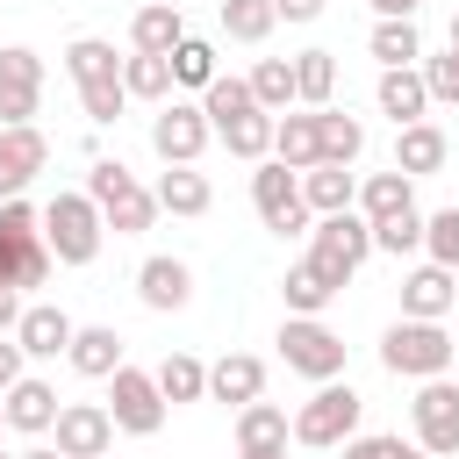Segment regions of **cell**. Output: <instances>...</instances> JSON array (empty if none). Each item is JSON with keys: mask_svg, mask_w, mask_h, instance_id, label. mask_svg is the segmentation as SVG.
<instances>
[{"mask_svg": "<svg viewBox=\"0 0 459 459\" xmlns=\"http://www.w3.org/2000/svg\"><path fill=\"white\" fill-rule=\"evenodd\" d=\"M423 244V215L416 208H402V215H380L373 222V251H387V258H409Z\"/></svg>", "mask_w": 459, "mask_h": 459, "instance_id": "obj_40", "label": "cell"}, {"mask_svg": "<svg viewBox=\"0 0 459 459\" xmlns=\"http://www.w3.org/2000/svg\"><path fill=\"white\" fill-rule=\"evenodd\" d=\"M237 452H287V409L244 402L237 409Z\"/></svg>", "mask_w": 459, "mask_h": 459, "instance_id": "obj_28", "label": "cell"}, {"mask_svg": "<svg viewBox=\"0 0 459 459\" xmlns=\"http://www.w3.org/2000/svg\"><path fill=\"white\" fill-rule=\"evenodd\" d=\"M151 201H158V208H172V215H208L215 186H208V172H194V165H165V172H158V186H151Z\"/></svg>", "mask_w": 459, "mask_h": 459, "instance_id": "obj_22", "label": "cell"}, {"mask_svg": "<svg viewBox=\"0 0 459 459\" xmlns=\"http://www.w3.org/2000/svg\"><path fill=\"white\" fill-rule=\"evenodd\" d=\"M316 165H351L366 151V122L359 115H337V108H316Z\"/></svg>", "mask_w": 459, "mask_h": 459, "instance_id": "obj_24", "label": "cell"}, {"mask_svg": "<svg viewBox=\"0 0 459 459\" xmlns=\"http://www.w3.org/2000/svg\"><path fill=\"white\" fill-rule=\"evenodd\" d=\"M86 194H93V208H100V222H108L115 237H136V230H151V215H158L151 186H136V172H129L122 158H93Z\"/></svg>", "mask_w": 459, "mask_h": 459, "instance_id": "obj_4", "label": "cell"}, {"mask_svg": "<svg viewBox=\"0 0 459 459\" xmlns=\"http://www.w3.org/2000/svg\"><path fill=\"white\" fill-rule=\"evenodd\" d=\"M452 50H459V14H452Z\"/></svg>", "mask_w": 459, "mask_h": 459, "instance_id": "obj_51", "label": "cell"}, {"mask_svg": "<svg viewBox=\"0 0 459 459\" xmlns=\"http://www.w3.org/2000/svg\"><path fill=\"white\" fill-rule=\"evenodd\" d=\"M359 409H366V402H359V394H351L344 380H316V394H308V402L294 409V423H287V430H294L301 445L330 452V445H344V437L359 430Z\"/></svg>", "mask_w": 459, "mask_h": 459, "instance_id": "obj_6", "label": "cell"}, {"mask_svg": "<svg viewBox=\"0 0 459 459\" xmlns=\"http://www.w3.org/2000/svg\"><path fill=\"white\" fill-rule=\"evenodd\" d=\"M452 359H459V344H452L437 323H423V316H402V323L380 337V366H387L394 380H437V373H452Z\"/></svg>", "mask_w": 459, "mask_h": 459, "instance_id": "obj_3", "label": "cell"}, {"mask_svg": "<svg viewBox=\"0 0 459 459\" xmlns=\"http://www.w3.org/2000/svg\"><path fill=\"white\" fill-rule=\"evenodd\" d=\"M273 158L287 165V172H308L323 151H316V115H280L273 122Z\"/></svg>", "mask_w": 459, "mask_h": 459, "instance_id": "obj_31", "label": "cell"}, {"mask_svg": "<svg viewBox=\"0 0 459 459\" xmlns=\"http://www.w3.org/2000/svg\"><path fill=\"white\" fill-rule=\"evenodd\" d=\"M337 287H344V280H330V273H323L316 258H301V265H287V280H280V294H287V308H294V316H323Z\"/></svg>", "mask_w": 459, "mask_h": 459, "instance_id": "obj_27", "label": "cell"}, {"mask_svg": "<svg viewBox=\"0 0 459 459\" xmlns=\"http://www.w3.org/2000/svg\"><path fill=\"white\" fill-rule=\"evenodd\" d=\"M122 93H129V100H165V93H172V65L151 57V50H129V57H122Z\"/></svg>", "mask_w": 459, "mask_h": 459, "instance_id": "obj_34", "label": "cell"}, {"mask_svg": "<svg viewBox=\"0 0 459 459\" xmlns=\"http://www.w3.org/2000/svg\"><path fill=\"white\" fill-rule=\"evenodd\" d=\"M65 72L79 79V100H86V122H122V57H115V43H100V36H79L72 50H65Z\"/></svg>", "mask_w": 459, "mask_h": 459, "instance_id": "obj_2", "label": "cell"}, {"mask_svg": "<svg viewBox=\"0 0 459 459\" xmlns=\"http://www.w3.org/2000/svg\"><path fill=\"white\" fill-rule=\"evenodd\" d=\"M409 416H416V445L430 452V459H452L459 452V380H423L416 387V402H409Z\"/></svg>", "mask_w": 459, "mask_h": 459, "instance_id": "obj_10", "label": "cell"}, {"mask_svg": "<svg viewBox=\"0 0 459 459\" xmlns=\"http://www.w3.org/2000/svg\"><path fill=\"white\" fill-rule=\"evenodd\" d=\"M108 416H115V430L151 437V430L165 423V394H158V380H151L143 366H115V373H108Z\"/></svg>", "mask_w": 459, "mask_h": 459, "instance_id": "obj_9", "label": "cell"}, {"mask_svg": "<svg viewBox=\"0 0 459 459\" xmlns=\"http://www.w3.org/2000/svg\"><path fill=\"white\" fill-rule=\"evenodd\" d=\"M273 14H280V22H316L323 0H273Z\"/></svg>", "mask_w": 459, "mask_h": 459, "instance_id": "obj_45", "label": "cell"}, {"mask_svg": "<svg viewBox=\"0 0 459 459\" xmlns=\"http://www.w3.org/2000/svg\"><path fill=\"white\" fill-rule=\"evenodd\" d=\"M14 459H65L57 445H29V452H14Z\"/></svg>", "mask_w": 459, "mask_h": 459, "instance_id": "obj_49", "label": "cell"}, {"mask_svg": "<svg viewBox=\"0 0 459 459\" xmlns=\"http://www.w3.org/2000/svg\"><path fill=\"white\" fill-rule=\"evenodd\" d=\"M330 93H337V57H330V50H301V57H294V100L330 108Z\"/></svg>", "mask_w": 459, "mask_h": 459, "instance_id": "obj_35", "label": "cell"}, {"mask_svg": "<svg viewBox=\"0 0 459 459\" xmlns=\"http://www.w3.org/2000/svg\"><path fill=\"white\" fill-rule=\"evenodd\" d=\"M280 359H287L301 380H337V373H344V337H337L330 323H316V316H287Z\"/></svg>", "mask_w": 459, "mask_h": 459, "instance_id": "obj_8", "label": "cell"}, {"mask_svg": "<svg viewBox=\"0 0 459 459\" xmlns=\"http://www.w3.org/2000/svg\"><path fill=\"white\" fill-rule=\"evenodd\" d=\"M437 165H445V129H437V122H402V129H394V172L423 179V172H437Z\"/></svg>", "mask_w": 459, "mask_h": 459, "instance_id": "obj_21", "label": "cell"}, {"mask_svg": "<svg viewBox=\"0 0 459 459\" xmlns=\"http://www.w3.org/2000/svg\"><path fill=\"white\" fill-rule=\"evenodd\" d=\"M165 65H172V86H208V79H215V43L179 36V43L165 50Z\"/></svg>", "mask_w": 459, "mask_h": 459, "instance_id": "obj_38", "label": "cell"}, {"mask_svg": "<svg viewBox=\"0 0 459 459\" xmlns=\"http://www.w3.org/2000/svg\"><path fill=\"white\" fill-rule=\"evenodd\" d=\"M452 366H459V359H452Z\"/></svg>", "mask_w": 459, "mask_h": 459, "instance_id": "obj_55", "label": "cell"}, {"mask_svg": "<svg viewBox=\"0 0 459 459\" xmlns=\"http://www.w3.org/2000/svg\"><path fill=\"white\" fill-rule=\"evenodd\" d=\"M208 115L194 108V100H165L158 115H151V151L165 158V165H194L201 151H208Z\"/></svg>", "mask_w": 459, "mask_h": 459, "instance_id": "obj_11", "label": "cell"}, {"mask_svg": "<svg viewBox=\"0 0 459 459\" xmlns=\"http://www.w3.org/2000/svg\"><path fill=\"white\" fill-rule=\"evenodd\" d=\"M244 86H251V100H258L265 115H280V108H294V57H258Z\"/></svg>", "mask_w": 459, "mask_h": 459, "instance_id": "obj_32", "label": "cell"}, {"mask_svg": "<svg viewBox=\"0 0 459 459\" xmlns=\"http://www.w3.org/2000/svg\"><path fill=\"white\" fill-rule=\"evenodd\" d=\"M351 201H359V215H366V222H380V215L416 208V179H409V172H373V179H366Z\"/></svg>", "mask_w": 459, "mask_h": 459, "instance_id": "obj_30", "label": "cell"}, {"mask_svg": "<svg viewBox=\"0 0 459 459\" xmlns=\"http://www.w3.org/2000/svg\"><path fill=\"white\" fill-rule=\"evenodd\" d=\"M100 237H108V222H100L93 194H57L43 208V244H50L57 265H93L100 258Z\"/></svg>", "mask_w": 459, "mask_h": 459, "instance_id": "obj_5", "label": "cell"}, {"mask_svg": "<svg viewBox=\"0 0 459 459\" xmlns=\"http://www.w3.org/2000/svg\"><path fill=\"white\" fill-rule=\"evenodd\" d=\"M57 452L65 459H100L108 445H115V416H108V402H57Z\"/></svg>", "mask_w": 459, "mask_h": 459, "instance_id": "obj_13", "label": "cell"}, {"mask_svg": "<svg viewBox=\"0 0 459 459\" xmlns=\"http://www.w3.org/2000/svg\"><path fill=\"white\" fill-rule=\"evenodd\" d=\"M416 7H423V0H373L380 22H416Z\"/></svg>", "mask_w": 459, "mask_h": 459, "instance_id": "obj_47", "label": "cell"}, {"mask_svg": "<svg viewBox=\"0 0 459 459\" xmlns=\"http://www.w3.org/2000/svg\"><path fill=\"white\" fill-rule=\"evenodd\" d=\"M0 409H7V430H22V437H43V430L57 423V387L22 373V380L0 394Z\"/></svg>", "mask_w": 459, "mask_h": 459, "instance_id": "obj_18", "label": "cell"}, {"mask_svg": "<svg viewBox=\"0 0 459 459\" xmlns=\"http://www.w3.org/2000/svg\"><path fill=\"white\" fill-rule=\"evenodd\" d=\"M380 452H387V437H359V430L344 437V459H380Z\"/></svg>", "mask_w": 459, "mask_h": 459, "instance_id": "obj_46", "label": "cell"}, {"mask_svg": "<svg viewBox=\"0 0 459 459\" xmlns=\"http://www.w3.org/2000/svg\"><path fill=\"white\" fill-rule=\"evenodd\" d=\"M452 301H459V287H452V265H416V273L402 280V316H423V323H437Z\"/></svg>", "mask_w": 459, "mask_h": 459, "instance_id": "obj_19", "label": "cell"}, {"mask_svg": "<svg viewBox=\"0 0 459 459\" xmlns=\"http://www.w3.org/2000/svg\"><path fill=\"white\" fill-rule=\"evenodd\" d=\"M65 359H72V373H86V380H108V373L122 366V337H115L108 323H93V330H72Z\"/></svg>", "mask_w": 459, "mask_h": 459, "instance_id": "obj_25", "label": "cell"}, {"mask_svg": "<svg viewBox=\"0 0 459 459\" xmlns=\"http://www.w3.org/2000/svg\"><path fill=\"white\" fill-rule=\"evenodd\" d=\"M179 36H186V22H179L172 0H151V7H136V22H129V50H151V57H165Z\"/></svg>", "mask_w": 459, "mask_h": 459, "instance_id": "obj_26", "label": "cell"}, {"mask_svg": "<svg viewBox=\"0 0 459 459\" xmlns=\"http://www.w3.org/2000/svg\"><path fill=\"white\" fill-rule=\"evenodd\" d=\"M22 323V287H0V337H14Z\"/></svg>", "mask_w": 459, "mask_h": 459, "instance_id": "obj_44", "label": "cell"}, {"mask_svg": "<svg viewBox=\"0 0 459 459\" xmlns=\"http://www.w3.org/2000/svg\"><path fill=\"white\" fill-rule=\"evenodd\" d=\"M136 294H143V308H158V316L186 308V301H194V273H186V258H143V265H136Z\"/></svg>", "mask_w": 459, "mask_h": 459, "instance_id": "obj_16", "label": "cell"}, {"mask_svg": "<svg viewBox=\"0 0 459 459\" xmlns=\"http://www.w3.org/2000/svg\"><path fill=\"white\" fill-rule=\"evenodd\" d=\"M72 316L65 308H50V301H29L22 308V323H14V344H22V359H57L65 344H72Z\"/></svg>", "mask_w": 459, "mask_h": 459, "instance_id": "obj_17", "label": "cell"}, {"mask_svg": "<svg viewBox=\"0 0 459 459\" xmlns=\"http://www.w3.org/2000/svg\"><path fill=\"white\" fill-rule=\"evenodd\" d=\"M215 136H222L237 158H265V151H273V115H265V108H244V115L215 122Z\"/></svg>", "mask_w": 459, "mask_h": 459, "instance_id": "obj_36", "label": "cell"}, {"mask_svg": "<svg viewBox=\"0 0 459 459\" xmlns=\"http://www.w3.org/2000/svg\"><path fill=\"white\" fill-rule=\"evenodd\" d=\"M100 459H108V452H100Z\"/></svg>", "mask_w": 459, "mask_h": 459, "instance_id": "obj_53", "label": "cell"}, {"mask_svg": "<svg viewBox=\"0 0 459 459\" xmlns=\"http://www.w3.org/2000/svg\"><path fill=\"white\" fill-rule=\"evenodd\" d=\"M50 165V136L36 129V122H14V129H0V201H14V194H29V179Z\"/></svg>", "mask_w": 459, "mask_h": 459, "instance_id": "obj_15", "label": "cell"}, {"mask_svg": "<svg viewBox=\"0 0 459 459\" xmlns=\"http://www.w3.org/2000/svg\"><path fill=\"white\" fill-rule=\"evenodd\" d=\"M0 459H7V452H0Z\"/></svg>", "mask_w": 459, "mask_h": 459, "instance_id": "obj_54", "label": "cell"}, {"mask_svg": "<svg viewBox=\"0 0 459 459\" xmlns=\"http://www.w3.org/2000/svg\"><path fill=\"white\" fill-rule=\"evenodd\" d=\"M0 430H7V409H0Z\"/></svg>", "mask_w": 459, "mask_h": 459, "instance_id": "obj_52", "label": "cell"}, {"mask_svg": "<svg viewBox=\"0 0 459 459\" xmlns=\"http://www.w3.org/2000/svg\"><path fill=\"white\" fill-rule=\"evenodd\" d=\"M151 380H158L165 409H172V402H201V394H208V366H201L194 351H172V359H165V366H158Z\"/></svg>", "mask_w": 459, "mask_h": 459, "instance_id": "obj_33", "label": "cell"}, {"mask_svg": "<svg viewBox=\"0 0 459 459\" xmlns=\"http://www.w3.org/2000/svg\"><path fill=\"white\" fill-rule=\"evenodd\" d=\"M423 251H430V265H452L459 273V201L423 222Z\"/></svg>", "mask_w": 459, "mask_h": 459, "instance_id": "obj_41", "label": "cell"}, {"mask_svg": "<svg viewBox=\"0 0 459 459\" xmlns=\"http://www.w3.org/2000/svg\"><path fill=\"white\" fill-rule=\"evenodd\" d=\"M14 380H22V344H14V337H0V394H7Z\"/></svg>", "mask_w": 459, "mask_h": 459, "instance_id": "obj_43", "label": "cell"}, {"mask_svg": "<svg viewBox=\"0 0 459 459\" xmlns=\"http://www.w3.org/2000/svg\"><path fill=\"white\" fill-rule=\"evenodd\" d=\"M380 459H430V452H423V445H402V437H387V452H380Z\"/></svg>", "mask_w": 459, "mask_h": 459, "instance_id": "obj_48", "label": "cell"}, {"mask_svg": "<svg viewBox=\"0 0 459 459\" xmlns=\"http://www.w3.org/2000/svg\"><path fill=\"white\" fill-rule=\"evenodd\" d=\"M50 280V244H43V208L22 194L0 201V287H43Z\"/></svg>", "mask_w": 459, "mask_h": 459, "instance_id": "obj_1", "label": "cell"}, {"mask_svg": "<svg viewBox=\"0 0 459 459\" xmlns=\"http://www.w3.org/2000/svg\"><path fill=\"white\" fill-rule=\"evenodd\" d=\"M373 57H380V72H387V65H416V57H423L416 22H380V29H373Z\"/></svg>", "mask_w": 459, "mask_h": 459, "instance_id": "obj_39", "label": "cell"}, {"mask_svg": "<svg viewBox=\"0 0 459 459\" xmlns=\"http://www.w3.org/2000/svg\"><path fill=\"white\" fill-rule=\"evenodd\" d=\"M308 258H316L330 280H351V273L373 258V222H366L359 208H337V215H323V222L308 230Z\"/></svg>", "mask_w": 459, "mask_h": 459, "instance_id": "obj_7", "label": "cell"}, {"mask_svg": "<svg viewBox=\"0 0 459 459\" xmlns=\"http://www.w3.org/2000/svg\"><path fill=\"white\" fill-rule=\"evenodd\" d=\"M423 108H430L423 72L416 65H387L380 72V115H394V129H402V122H423Z\"/></svg>", "mask_w": 459, "mask_h": 459, "instance_id": "obj_23", "label": "cell"}, {"mask_svg": "<svg viewBox=\"0 0 459 459\" xmlns=\"http://www.w3.org/2000/svg\"><path fill=\"white\" fill-rule=\"evenodd\" d=\"M36 100H43V57L36 50H0V129H14V122H29L36 115Z\"/></svg>", "mask_w": 459, "mask_h": 459, "instance_id": "obj_14", "label": "cell"}, {"mask_svg": "<svg viewBox=\"0 0 459 459\" xmlns=\"http://www.w3.org/2000/svg\"><path fill=\"white\" fill-rule=\"evenodd\" d=\"M251 201H258L265 230H280V237H301V230H308V201H301V179H294L280 158L251 172Z\"/></svg>", "mask_w": 459, "mask_h": 459, "instance_id": "obj_12", "label": "cell"}, {"mask_svg": "<svg viewBox=\"0 0 459 459\" xmlns=\"http://www.w3.org/2000/svg\"><path fill=\"white\" fill-rule=\"evenodd\" d=\"M416 72H423V93H430V100H452V108H459V50L416 57Z\"/></svg>", "mask_w": 459, "mask_h": 459, "instance_id": "obj_42", "label": "cell"}, {"mask_svg": "<svg viewBox=\"0 0 459 459\" xmlns=\"http://www.w3.org/2000/svg\"><path fill=\"white\" fill-rule=\"evenodd\" d=\"M351 194H359V179H351L344 165H308V172H301L308 215H337V208H351Z\"/></svg>", "mask_w": 459, "mask_h": 459, "instance_id": "obj_29", "label": "cell"}, {"mask_svg": "<svg viewBox=\"0 0 459 459\" xmlns=\"http://www.w3.org/2000/svg\"><path fill=\"white\" fill-rule=\"evenodd\" d=\"M237 459H287V452H237Z\"/></svg>", "mask_w": 459, "mask_h": 459, "instance_id": "obj_50", "label": "cell"}, {"mask_svg": "<svg viewBox=\"0 0 459 459\" xmlns=\"http://www.w3.org/2000/svg\"><path fill=\"white\" fill-rule=\"evenodd\" d=\"M208 394H215V402H237V409L258 402V394H265V359H251V351L215 359V366H208Z\"/></svg>", "mask_w": 459, "mask_h": 459, "instance_id": "obj_20", "label": "cell"}, {"mask_svg": "<svg viewBox=\"0 0 459 459\" xmlns=\"http://www.w3.org/2000/svg\"><path fill=\"white\" fill-rule=\"evenodd\" d=\"M273 0H222V36L230 43H265L273 36Z\"/></svg>", "mask_w": 459, "mask_h": 459, "instance_id": "obj_37", "label": "cell"}]
</instances>
